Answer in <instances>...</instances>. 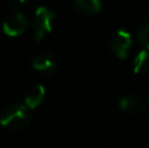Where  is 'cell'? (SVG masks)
<instances>
[{
    "instance_id": "obj_6",
    "label": "cell",
    "mask_w": 149,
    "mask_h": 148,
    "mask_svg": "<svg viewBox=\"0 0 149 148\" xmlns=\"http://www.w3.org/2000/svg\"><path fill=\"white\" fill-rule=\"evenodd\" d=\"M31 67L38 72L51 75L58 68V60L55 55H52L51 52H39L31 60Z\"/></svg>"
},
{
    "instance_id": "obj_8",
    "label": "cell",
    "mask_w": 149,
    "mask_h": 148,
    "mask_svg": "<svg viewBox=\"0 0 149 148\" xmlns=\"http://www.w3.org/2000/svg\"><path fill=\"white\" fill-rule=\"evenodd\" d=\"M132 71L136 75H141L149 71V51L145 49L140 50L134 58L132 62Z\"/></svg>"
},
{
    "instance_id": "obj_10",
    "label": "cell",
    "mask_w": 149,
    "mask_h": 148,
    "mask_svg": "<svg viewBox=\"0 0 149 148\" xmlns=\"http://www.w3.org/2000/svg\"><path fill=\"white\" fill-rule=\"evenodd\" d=\"M137 39H139L140 45L143 46V49L149 51V20L144 21L141 25L137 28Z\"/></svg>"
},
{
    "instance_id": "obj_5",
    "label": "cell",
    "mask_w": 149,
    "mask_h": 148,
    "mask_svg": "<svg viewBox=\"0 0 149 148\" xmlns=\"http://www.w3.org/2000/svg\"><path fill=\"white\" fill-rule=\"evenodd\" d=\"M118 106L122 112L132 115H140L145 110V102L141 96L136 93H128L118 100Z\"/></svg>"
},
{
    "instance_id": "obj_3",
    "label": "cell",
    "mask_w": 149,
    "mask_h": 148,
    "mask_svg": "<svg viewBox=\"0 0 149 148\" xmlns=\"http://www.w3.org/2000/svg\"><path fill=\"white\" fill-rule=\"evenodd\" d=\"M109 47L118 59H126L132 47V36L126 29H118L110 38Z\"/></svg>"
},
{
    "instance_id": "obj_4",
    "label": "cell",
    "mask_w": 149,
    "mask_h": 148,
    "mask_svg": "<svg viewBox=\"0 0 149 148\" xmlns=\"http://www.w3.org/2000/svg\"><path fill=\"white\" fill-rule=\"evenodd\" d=\"M28 25L29 22H28V18L25 17V15L17 12V13H13L12 16H9L3 22L1 29L5 36L15 38V37H18L25 33V30L28 29Z\"/></svg>"
},
{
    "instance_id": "obj_1",
    "label": "cell",
    "mask_w": 149,
    "mask_h": 148,
    "mask_svg": "<svg viewBox=\"0 0 149 148\" xmlns=\"http://www.w3.org/2000/svg\"><path fill=\"white\" fill-rule=\"evenodd\" d=\"M30 109L24 104H10L0 112V126L12 133L22 131L30 125Z\"/></svg>"
},
{
    "instance_id": "obj_11",
    "label": "cell",
    "mask_w": 149,
    "mask_h": 148,
    "mask_svg": "<svg viewBox=\"0 0 149 148\" xmlns=\"http://www.w3.org/2000/svg\"><path fill=\"white\" fill-rule=\"evenodd\" d=\"M29 0H7V4L13 9H18V8L24 7Z\"/></svg>"
},
{
    "instance_id": "obj_7",
    "label": "cell",
    "mask_w": 149,
    "mask_h": 148,
    "mask_svg": "<svg viewBox=\"0 0 149 148\" xmlns=\"http://www.w3.org/2000/svg\"><path fill=\"white\" fill-rule=\"evenodd\" d=\"M45 97H46V88L42 84H33L26 89L24 96V105L28 109L33 110L43 102Z\"/></svg>"
},
{
    "instance_id": "obj_9",
    "label": "cell",
    "mask_w": 149,
    "mask_h": 148,
    "mask_svg": "<svg viewBox=\"0 0 149 148\" xmlns=\"http://www.w3.org/2000/svg\"><path fill=\"white\" fill-rule=\"evenodd\" d=\"M73 3L80 12L86 15H95L102 9L101 0H73Z\"/></svg>"
},
{
    "instance_id": "obj_2",
    "label": "cell",
    "mask_w": 149,
    "mask_h": 148,
    "mask_svg": "<svg viewBox=\"0 0 149 148\" xmlns=\"http://www.w3.org/2000/svg\"><path fill=\"white\" fill-rule=\"evenodd\" d=\"M56 18V15L49 7H38L34 12L33 17V30H34V39L37 42L42 41L47 34L52 31V25Z\"/></svg>"
}]
</instances>
